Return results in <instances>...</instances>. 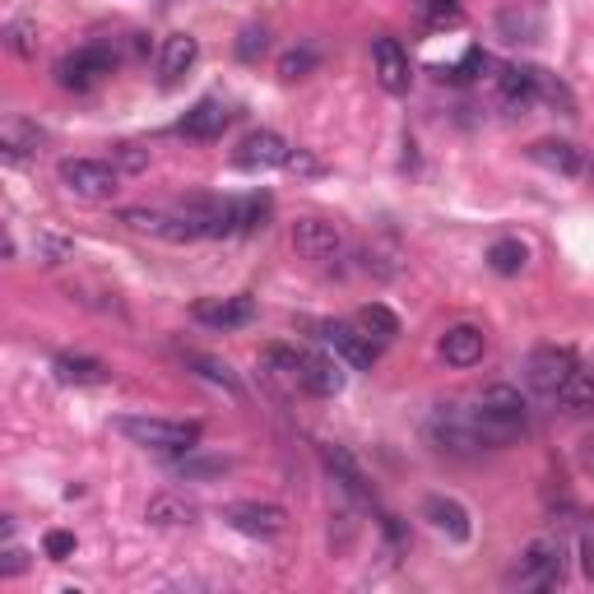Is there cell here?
<instances>
[{"instance_id": "f546056e", "label": "cell", "mask_w": 594, "mask_h": 594, "mask_svg": "<svg viewBox=\"0 0 594 594\" xmlns=\"http://www.w3.org/2000/svg\"><path fill=\"white\" fill-rule=\"evenodd\" d=\"M187 363L204 376V381H214V385H223L228 395H242V381L232 376V368L223 363V358H210V353H187Z\"/></svg>"}, {"instance_id": "1f68e13d", "label": "cell", "mask_w": 594, "mask_h": 594, "mask_svg": "<svg viewBox=\"0 0 594 594\" xmlns=\"http://www.w3.org/2000/svg\"><path fill=\"white\" fill-rule=\"evenodd\" d=\"M6 42H10V51H14V57L33 61V57H38V23H29V19H14L10 29H6Z\"/></svg>"}, {"instance_id": "d6a6232c", "label": "cell", "mask_w": 594, "mask_h": 594, "mask_svg": "<svg viewBox=\"0 0 594 594\" xmlns=\"http://www.w3.org/2000/svg\"><path fill=\"white\" fill-rule=\"evenodd\" d=\"M538 98H548L553 108H562V117H576V98L562 80H553L548 70H538Z\"/></svg>"}, {"instance_id": "7bdbcfd3", "label": "cell", "mask_w": 594, "mask_h": 594, "mask_svg": "<svg viewBox=\"0 0 594 594\" xmlns=\"http://www.w3.org/2000/svg\"><path fill=\"white\" fill-rule=\"evenodd\" d=\"M585 177H590V187H594V159H590V163H585Z\"/></svg>"}, {"instance_id": "52a82bcc", "label": "cell", "mask_w": 594, "mask_h": 594, "mask_svg": "<svg viewBox=\"0 0 594 594\" xmlns=\"http://www.w3.org/2000/svg\"><path fill=\"white\" fill-rule=\"evenodd\" d=\"M293 251L312 265H334L344 255V232L325 219H298L293 223Z\"/></svg>"}, {"instance_id": "83f0119b", "label": "cell", "mask_w": 594, "mask_h": 594, "mask_svg": "<svg viewBox=\"0 0 594 594\" xmlns=\"http://www.w3.org/2000/svg\"><path fill=\"white\" fill-rule=\"evenodd\" d=\"M497 29L506 42H534L538 33H544V19H538L534 10H502Z\"/></svg>"}, {"instance_id": "44dd1931", "label": "cell", "mask_w": 594, "mask_h": 594, "mask_svg": "<svg viewBox=\"0 0 594 594\" xmlns=\"http://www.w3.org/2000/svg\"><path fill=\"white\" fill-rule=\"evenodd\" d=\"M538 98V66H506L502 70V102L511 112H525Z\"/></svg>"}, {"instance_id": "7a4b0ae2", "label": "cell", "mask_w": 594, "mask_h": 594, "mask_svg": "<svg viewBox=\"0 0 594 594\" xmlns=\"http://www.w3.org/2000/svg\"><path fill=\"white\" fill-rule=\"evenodd\" d=\"M117 432L125 436V442L144 446V451H168V455L195 451V442H200V423H172V419H140V413H125V419H117Z\"/></svg>"}, {"instance_id": "30bf717a", "label": "cell", "mask_w": 594, "mask_h": 594, "mask_svg": "<svg viewBox=\"0 0 594 594\" xmlns=\"http://www.w3.org/2000/svg\"><path fill=\"white\" fill-rule=\"evenodd\" d=\"M572 372H576V358L566 349H534L530 363H525V381H530V391H538V395H557Z\"/></svg>"}, {"instance_id": "8fae6325", "label": "cell", "mask_w": 594, "mask_h": 594, "mask_svg": "<svg viewBox=\"0 0 594 594\" xmlns=\"http://www.w3.org/2000/svg\"><path fill=\"white\" fill-rule=\"evenodd\" d=\"M372 66H376V80L385 93H409L413 89V66H409V51L395 38H376L372 42Z\"/></svg>"}, {"instance_id": "60d3db41", "label": "cell", "mask_w": 594, "mask_h": 594, "mask_svg": "<svg viewBox=\"0 0 594 594\" xmlns=\"http://www.w3.org/2000/svg\"><path fill=\"white\" fill-rule=\"evenodd\" d=\"M581 566H585V576L594 581V544H590V538H585V544H581Z\"/></svg>"}, {"instance_id": "74e56055", "label": "cell", "mask_w": 594, "mask_h": 594, "mask_svg": "<svg viewBox=\"0 0 594 594\" xmlns=\"http://www.w3.org/2000/svg\"><path fill=\"white\" fill-rule=\"evenodd\" d=\"M42 548H47V557H51V562H66V557L74 553V534H66V530H51V534L42 538Z\"/></svg>"}, {"instance_id": "7402d4cb", "label": "cell", "mask_w": 594, "mask_h": 594, "mask_svg": "<svg viewBox=\"0 0 594 594\" xmlns=\"http://www.w3.org/2000/svg\"><path fill=\"white\" fill-rule=\"evenodd\" d=\"M144 521L159 525V530H177V525H191L195 521V506L187 497H177V493H159V497H149Z\"/></svg>"}, {"instance_id": "b9f144b4", "label": "cell", "mask_w": 594, "mask_h": 594, "mask_svg": "<svg viewBox=\"0 0 594 594\" xmlns=\"http://www.w3.org/2000/svg\"><path fill=\"white\" fill-rule=\"evenodd\" d=\"M581 464L594 474V436H585V442H581Z\"/></svg>"}, {"instance_id": "277c9868", "label": "cell", "mask_w": 594, "mask_h": 594, "mask_svg": "<svg viewBox=\"0 0 594 594\" xmlns=\"http://www.w3.org/2000/svg\"><path fill=\"white\" fill-rule=\"evenodd\" d=\"M57 177L74 200H112L121 182L117 163H102V159H61Z\"/></svg>"}, {"instance_id": "8992f818", "label": "cell", "mask_w": 594, "mask_h": 594, "mask_svg": "<svg viewBox=\"0 0 594 594\" xmlns=\"http://www.w3.org/2000/svg\"><path fill=\"white\" fill-rule=\"evenodd\" d=\"M112 66H117V51L108 47V42H89V47H80V51H70V57H61V66H57V84L61 89H93L102 74H112Z\"/></svg>"}, {"instance_id": "5bb4252c", "label": "cell", "mask_w": 594, "mask_h": 594, "mask_svg": "<svg viewBox=\"0 0 594 594\" xmlns=\"http://www.w3.org/2000/svg\"><path fill=\"white\" fill-rule=\"evenodd\" d=\"M483 353H487V334L479 325H451L442 334V358H446V368H479L483 363Z\"/></svg>"}, {"instance_id": "5b68a950", "label": "cell", "mask_w": 594, "mask_h": 594, "mask_svg": "<svg viewBox=\"0 0 594 594\" xmlns=\"http://www.w3.org/2000/svg\"><path fill=\"white\" fill-rule=\"evenodd\" d=\"M566 572V548L562 538H534V544L521 553V566H515V581L530 590H557Z\"/></svg>"}, {"instance_id": "4dcf8cb0", "label": "cell", "mask_w": 594, "mask_h": 594, "mask_svg": "<svg viewBox=\"0 0 594 594\" xmlns=\"http://www.w3.org/2000/svg\"><path fill=\"white\" fill-rule=\"evenodd\" d=\"M270 210H274L270 195H246V200H238V232H261V228L270 223Z\"/></svg>"}, {"instance_id": "9a60e30c", "label": "cell", "mask_w": 594, "mask_h": 594, "mask_svg": "<svg viewBox=\"0 0 594 594\" xmlns=\"http://www.w3.org/2000/svg\"><path fill=\"white\" fill-rule=\"evenodd\" d=\"M530 159L538 168L557 172V177H581L585 172V159H581V149L572 140H534L530 144Z\"/></svg>"}, {"instance_id": "ffe728a7", "label": "cell", "mask_w": 594, "mask_h": 594, "mask_svg": "<svg viewBox=\"0 0 594 594\" xmlns=\"http://www.w3.org/2000/svg\"><path fill=\"white\" fill-rule=\"evenodd\" d=\"M423 521L432 530H442L446 538H455V544L470 538V511H464L460 502H451V497H427L423 502Z\"/></svg>"}, {"instance_id": "ab89813d", "label": "cell", "mask_w": 594, "mask_h": 594, "mask_svg": "<svg viewBox=\"0 0 594 594\" xmlns=\"http://www.w3.org/2000/svg\"><path fill=\"white\" fill-rule=\"evenodd\" d=\"M228 470V460H200V464H177V474H219Z\"/></svg>"}, {"instance_id": "ac0fdd59", "label": "cell", "mask_w": 594, "mask_h": 594, "mask_svg": "<svg viewBox=\"0 0 594 594\" xmlns=\"http://www.w3.org/2000/svg\"><path fill=\"white\" fill-rule=\"evenodd\" d=\"M38 149H42V131H38V125L23 121V117H6V125H0V153H6V163L33 159Z\"/></svg>"}, {"instance_id": "484cf974", "label": "cell", "mask_w": 594, "mask_h": 594, "mask_svg": "<svg viewBox=\"0 0 594 594\" xmlns=\"http://www.w3.org/2000/svg\"><path fill=\"white\" fill-rule=\"evenodd\" d=\"M487 265H493V274H502V279H515L530 265V251H525L521 238H497L493 246H487Z\"/></svg>"}, {"instance_id": "8d00e7d4", "label": "cell", "mask_w": 594, "mask_h": 594, "mask_svg": "<svg viewBox=\"0 0 594 594\" xmlns=\"http://www.w3.org/2000/svg\"><path fill=\"white\" fill-rule=\"evenodd\" d=\"M289 172H298V177H321L325 172V163L316 159V153H306V149H293L289 153V163H283Z\"/></svg>"}, {"instance_id": "e0dca14e", "label": "cell", "mask_w": 594, "mask_h": 594, "mask_svg": "<svg viewBox=\"0 0 594 594\" xmlns=\"http://www.w3.org/2000/svg\"><path fill=\"white\" fill-rule=\"evenodd\" d=\"M302 391L306 395H340L344 391V368L334 358H321V353H306L302 358Z\"/></svg>"}, {"instance_id": "9c48e42d", "label": "cell", "mask_w": 594, "mask_h": 594, "mask_svg": "<svg viewBox=\"0 0 594 594\" xmlns=\"http://www.w3.org/2000/svg\"><path fill=\"white\" fill-rule=\"evenodd\" d=\"M321 340H325L334 353H340L349 368H358V372H368V368L376 363V353H381V344L368 340V334L358 330V321H353V325H349V321H325V325H321Z\"/></svg>"}, {"instance_id": "4316f807", "label": "cell", "mask_w": 594, "mask_h": 594, "mask_svg": "<svg viewBox=\"0 0 594 594\" xmlns=\"http://www.w3.org/2000/svg\"><path fill=\"white\" fill-rule=\"evenodd\" d=\"M302 358H306V353H298V349L270 344V349L261 353V363H265V372H270L274 381H283V385H302Z\"/></svg>"}, {"instance_id": "f1b7e54d", "label": "cell", "mask_w": 594, "mask_h": 594, "mask_svg": "<svg viewBox=\"0 0 594 594\" xmlns=\"http://www.w3.org/2000/svg\"><path fill=\"white\" fill-rule=\"evenodd\" d=\"M562 409H572V413H581V409H594V372H572V376H566V385H562V391L553 395Z\"/></svg>"}, {"instance_id": "4fadbf2b", "label": "cell", "mask_w": 594, "mask_h": 594, "mask_svg": "<svg viewBox=\"0 0 594 594\" xmlns=\"http://www.w3.org/2000/svg\"><path fill=\"white\" fill-rule=\"evenodd\" d=\"M289 140L279 131H251L242 144H238V168L246 172H265V168H283L289 163Z\"/></svg>"}, {"instance_id": "ba28073f", "label": "cell", "mask_w": 594, "mask_h": 594, "mask_svg": "<svg viewBox=\"0 0 594 594\" xmlns=\"http://www.w3.org/2000/svg\"><path fill=\"white\" fill-rule=\"evenodd\" d=\"M223 521L238 530V534H251V538H274L289 530V511L279 502H232L223 511Z\"/></svg>"}, {"instance_id": "cb8c5ba5", "label": "cell", "mask_w": 594, "mask_h": 594, "mask_svg": "<svg viewBox=\"0 0 594 594\" xmlns=\"http://www.w3.org/2000/svg\"><path fill=\"white\" fill-rule=\"evenodd\" d=\"M321 455H325V470H330L334 479H340V487H344V493H349V497H358V502H368L363 470H358V464H353V455H349L344 446H325Z\"/></svg>"}, {"instance_id": "e575fe53", "label": "cell", "mask_w": 594, "mask_h": 594, "mask_svg": "<svg viewBox=\"0 0 594 594\" xmlns=\"http://www.w3.org/2000/svg\"><path fill=\"white\" fill-rule=\"evenodd\" d=\"M265 47H270V33L251 23V29H242V38H238V57H242V61H261Z\"/></svg>"}, {"instance_id": "3957f363", "label": "cell", "mask_w": 594, "mask_h": 594, "mask_svg": "<svg viewBox=\"0 0 594 594\" xmlns=\"http://www.w3.org/2000/svg\"><path fill=\"white\" fill-rule=\"evenodd\" d=\"M427 436L436 442V451H451V455L487 451L479 427H474V409H464V404H436V413L427 419Z\"/></svg>"}, {"instance_id": "7c38bea8", "label": "cell", "mask_w": 594, "mask_h": 594, "mask_svg": "<svg viewBox=\"0 0 594 594\" xmlns=\"http://www.w3.org/2000/svg\"><path fill=\"white\" fill-rule=\"evenodd\" d=\"M191 316L210 330H242L255 321V302L251 298H200L191 306Z\"/></svg>"}, {"instance_id": "d6986e66", "label": "cell", "mask_w": 594, "mask_h": 594, "mask_svg": "<svg viewBox=\"0 0 594 594\" xmlns=\"http://www.w3.org/2000/svg\"><path fill=\"white\" fill-rule=\"evenodd\" d=\"M195 57H200V42L191 38V33H172V38H163V51H159V80L163 84H177L182 74L195 66Z\"/></svg>"}, {"instance_id": "d4e9b609", "label": "cell", "mask_w": 594, "mask_h": 594, "mask_svg": "<svg viewBox=\"0 0 594 594\" xmlns=\"http://www.w3.org/2000/svg\"><path fill=\"white\" fill-rule=\"evenodd\" d=\"M358 330H363L368 340H376V344H391V340H400V316L391 312V306L368 302L363 312H358Z\"/></svg>"}, {"instance_id": "6da1fadb", "label": "cell", "mask_w": 594, "mask_h": 594, "mask_svg": "<svg viewBox=\"0 0 594 594\" xmlns=\"http://www.w3.org/2000/svg\"><path fill=\"white\" fill-rule=\"evenodd\" d=\"M474 427H479L487 451L515 442V436L525 432V400H521V391H511V385H487V391L479 395V404H474Z\"/></svg>"}, {"instance_id": "836d02e7", "label": "cell", "mask_w": 594, "mask_h": 594, "mask_svg": "<svg viewBox=\"0 0 594 594\" xmlns=\"http://www.w3.org/2000/svg\"><path fill=\"white\" fill-rule=\"evenodd\" d=\"M312 70H316V47H293L289 57L279 61V74H283V80H306Z\"/></svg>"}, {"instance_id": "d590c367", "label": "cell", "mask_w": 594, "mask_h": 594, "mask_svg": "<svg viewBox=\"0 0 594 594\" xmlns=\"http://www.w3.org/2000/svg\"><path fill=\"white\" fill-rule=\"evenodd\" d=\"M117 168H121V172H144V168H149V149H140V144H117Z\"/></svg>"}, {"instance_id": "603a6c76", "label": "cell", "mask_w": 594, "mask_h": 594, "mask_svg": "<svg viewBox=\"0 0 594 594\" xmlns=\"http://www.w3.org/2000/svg\"><path fill=\"white\" fill-rule=\"evenodd\" d=\"M57 376L66 385H108V368L98 358H84V353H61L57 358Z\"/></svg>"}, {"instance_id": "2e32d148", "label": "cell", "mask_w": 594, "mask_h": 594, "mask_svg": "<svg viewBox=\"0 0 594 594\" xmlns=\"http://www.w3.org/2000/svg\"><path fill=\"white\" fill-rule=\"evenodd\" d=\"M228 108H223V102L219 98H200L195 102V108L187 112V121H182V135L187 140H219L223 131H228Z\"/></svg>"}, {"instance_id": "f35d334b", "label": "cell", "mask_w": 594, "mask_h": 594, "mask_svg": "<svg viewBox=\"0 0 594 594\" xmlns=\"http://www.w3.org/2000/svg\"><path fill=\"white\" fill-rule=\"evenodd\" d=\"M29 572V553L23 548H6V562H0V576H19Z\"/></svg>"}]
</instances>
